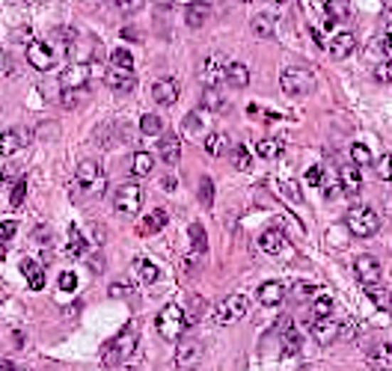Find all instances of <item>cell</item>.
<instances>
[{"label":"cell","mask_w":392,"mask_h":371,"mask_svg":"<svg viewBox=\"0 0 392 371\" xmlns=\"http://www.w3.org/2000/svg\"><path fill=\"white\" fill-rule=\"evenodd\" d=\"M24 196H27V181L18 178V181H15V188H12V193H9V205L12 208H21L24 205Z\"/></svg>","instance_id":"45"},{"label":"cell","mask_w":392,"mask_h":371,"mask_svg":"<svg viewBox=\"0 0 392 371\" xmlns=\"http://www.w3.org/2000/svg\"><path fill=\"white\" fill-rule=\"evenodd\" d=\"M196 196H199V205H202V208H211V205H214V178H211V176H202V178H199Z\"/></svg>","instance_id":"37"},{"label":"cell","mask_w":392,"mask_h":371,"mask_svg":"<svg viewBox=\"0 0 392 371\" xmlns=\"http://www.w3.org/2000/svg\"><path fill=\"white\" fill-rule=\"evenodd\" d=\"M211 21V6L206 4V0H194V4H187L184 9V24L191 30H202Z\"/></svg>","instance_id":"12"},{"label":"cell","mask_w":392,"mask_h":371,"mask_svg":"<svg viewBox=\"0 0 392 371\" xmlns=\"http://www.w3.org/2000/svg\"><path fill=\"white\" fill-rule=\"evenodd\" d=\"M381 50L386 57H392V33H383V36H381Z\"/></svg>","instance_id":"55"},{"label":"cell","mask_w":392,"mask_h":371,"mask_svg":"<svg viewBox=\"0 0 392 371\" xmlns=\"http://www.w3.org/2000/svg\"><path fill=\"white\" fill-rule=\"evenodd\" d=\"M83 101H87V87H63V92H60V104H63L65 110L80 107Z\"/></svg>","instance_id":"28"},{"label":"cell","mask_w":392,"mask_h":371,"mask_svg":"<svg viewBox=\"0 0 392 371\" xmlns=\"http://www.w3.org/2000/svg\"><path fill=\"white\" fill-rule=\"evenodd\" d=\"M110 63L116 65V69H134V57L128 54L125 48H116L113 54H110Z\"/></svg>","instance_id":"44"},{"label":"cell","mask_w":392,"mask_h":371,"mask_svg":"<svg viewBox=\"0 0 392 371\" xmlns=\"http://www.w3.org/2000/svg\"><path fill=\"white\" fill-rule=\"evenodd\" d=\"M199 360H202V345H196V342H187L176 350V365H181V368H191Z\"/></svg>","instance_id":"26"},{"label":"cell","mask_w":392,"mask_h":371,"mask_svg":"<svg viewBox=\"0 0 392 371\" xmlns=\"http://www.w3.org/2000/svg\"><path fill=\"white\" fill-rule=\"evenodd\" d=\"M303 348V333L297 327H288L285 335H282V357H295Z\"/></svg>","instance_id":"30"},{"label":"cell","mask_w":392,"mask_h":371,"mask_svg":"<svg viewBox=\"0 0 392 371\" xmlns=\"http://www.w3.org/2000/svg\"><path fill=\"white\" fill-rule=\"evenodd\" d=\"M354 48H356V36L348 33V30H342V33H336V36L330 39V57L333 60H345V57L354 54Z\"/></svg>","instance_id":"15"},{"label":"cell","mask_w":392,"mask_h":371,"mask_svg":"<svg viewBox=\"0 0 392 371\" xmlns=\"http://www.w3.org/2000/svg\"><path fill=\"white\" fill-rule=\"evenodd\" d=\"M259 247H262V252H267V256H280L282 247H285L282 229H265L262 238H259Z\"/></svg>","instance_id":"20"},{"label":"cell","mask_w":392,"mask_h":371,"mask_svg":"<svg viewBox=\"0 0 392 371\" xmlns=\"http://www.w3.org/2000/svg\"><path fill=\"white\" fill-rule=\"evenodd\" d=\"M166 226V211L164 208H155L152 214H146V220L140 223V235H155V232H161Z\"/></svg>","instance_id":"29"},{"label":"cell","mask_w":392,"mask_h":371,"mask_svg":"<svg viewBox=\"0 0 392 371\" xmlns=\"http://www.w3.org/2000/svg\"><path fill=\"white\" fill-rule=\"evenodd\" d=\"M140 202H143L140 184H137V181H128V184H122V188L116 190L113 208H116L119 214H137V211H140Z\"/></svg>","instance_id":"7"},{"label":"cell","mask_w":392,"mask_h":371,"mask_svg":"<svg viewBox=\"0 0 392 371\" xmlns=\"http://www.w3.org/2000/svg\"><path fill=\"white\" fill-rule=\"evenodd\" d=\"M155 327H158L164 342H179L187 333V327H191V318H187V312L179 306V303H166L155 318Z\"/></svg>","instance_id":"1"},{"label":"cell","mask_w":392,"mask_h":371,"mask_svg":"<svg viewBox=\"0 0 392 371\" xmlns=\"http://www.w3.org/2000/svg\"><path fill=\"white\" fill-rule=\"evenodd\" d=\"M134 348H137V330L134 327H125L122 333L116 335V339H110L105 345V353H101V362L105 365H119V362H125Z\"/></svg>","instance_id":"4"},{"label":"cell","mask_w":392,"mask_h":371,"mask_svg":"<svg viewBox=\"0 0 392 371\" xmlns=\"http://www.w3.org/2000/svg\"><path fill=\"white\" fill-rule=\"evenodd\" d=\"M366 362H369L371 368H392V345H389V342H378V345L369 350Z\"/></svg>","instance_id":"22"},{"label":"cell","mask_w":392,"mask_h":371,"mask_svg":"<svg viewBox=\"0 0 392 371\" xmlns=\"http://www.w3.org/2000/svg\"><path fill=\"white\" fill-rule=\"evenodd\" d=\"M122 39H128V42H143V39H140V33L134 30V27H131V30H128V27L122 30Z\"/></svg>","instance_id":"58"},{"label":"cell","mask_w":392,"mask_h":371,"mask_svg":"<svg viewBox=\"0 0 392 371\" xmlns=\"http://www.w3.org/2000/svg\"><path fill=\"white\" fill-rule=\"evenodd\" d=\"M179 95H181V87L173 77H161V80L152 83V101H155V104L169 107V104H176L179 101Z\"/></svg>","instance_id":"8"},{"label":"cell","mask_w":392,"mask_h":371,"mask_svg":"<svg viewBox=\"0 0 392 371\" xmlns=\"http://www.w3.org/2000/svg\"><path fill=\"white\" fill-rule=\"evenodd\" d=\"M374 170H378L381 181H392V155H383L374 161Z\"/></svg>","instance_id":"49"},{"label":"cell","mask_w":392,"mask_h":371,"mask_svg":"<svg viewBox=\"0 0 392 371\" xmlns=\"http://www.w3.org/2000/svg\"><path fill=\"white\" fill-rule=\"evenodd\" d=\"M351 158H354L356 166H369V163H371V151H369L363 143H354V146H351Z\"/></svg>","instance_id":"47"},{"label":"cell","mask_w":392,"mask_h":371,"mask_svg":"<svg viewBox=\"0 0 392 371\" xmlns=\"http://www.w3.org/2000/svg\"><path fill=\"white\" fill-rule=\"evenodd\" d=\"M229 161H232L235 170H241V173H250V166H253V155H250L247 146H235L232 155H229Z\"/></svg>","instance_id":"38"},{"label":"cell","mask_w":392,"mask_h":371,"mask_svg":"<svg viewBox=\"0 0 392 371\" xmlns=\"http://www.w3.org/2000/svg\"><path fill=\"white\" fill-rule=\"evenodd\" d=\"M295 294H297V297H318L321 289H318V285H309V282H297V285H295Z\"/></svg>","instance_id":"52"},{"label":"cell","mask_w":392,"mask_h":371,"mask_svg":"<svg viewBox=\"0 0 392 371\" xmlns=\"http://www.w3.org/2000/svg\"><path fill=\"white\" fill-rule=\"evenodd\" d=\"M247 306H250L247 294H229V297H223V300L217 303V309H214V324L226 327V324L241 321V318L247 315Z\"/></svg>","instance_id":"5"},{"label":"cell","mask_w":392,"mask_h":371,"mask_svg":"<svg viewBox=\"0 0 392 371\" xmlns=\"http://www.w3.org/2000/svg\"><path fill=\"white\" fill-rule=\"evenodd\" d=\"M27 63L39 72H51L54 69V50H51L45 42H30L27 45Z\"/></svg>","instance_id":"9"},{"label":"cell","mask_w":392,"mask_h":371,"mask_svg":"<svg viewBox=\"0 0 392 371\" xmlns=\"http://www.w3.org/2000/svg\"><path fill=\"white\" fill-rule=\"evenodd\" d=\"M110 297H131L134 294V285L131 282H113L110 289H107Z\"/></svg>","instance_id":"51"},{"label":"cell","mask_w":392,"mask_h":371,"mask_svg":"<svg viewBox=\"0 0 392 371\" xmlns=\"http://www.w3.org/2000/svg\"><path fill=\"white\" fill-rule=\"evenodd\" d=\"M158 155L166 163H179V158H181V140L176 137V134H164L161 146H158Z\"/></svg>","instance_id":"21"},{"label":"cell","mask_w":392,"mask_h":371,"mask_svg":"<svg viewBox=\"0 0 392 371\" xmlns=\"http://www.w3.org/2000/svg\"><path fill=\"white\" fill-rule=\"evenodd\" d=\"M90 83V65L87 63H72L60 72V87H87Z\"/></svg>","instance_id":"14"},{"label":"cell","mask_w":392,"mask_h":371,"mask_svg":"<svg viewBox=\"0 0 392 371\" xmlns=\"http://www.w3.org/2000/svg\"><path fill=\"white\" fill-rule=\"evenodd\" d=\"M6 244H9L6 238H0V259H4V256H6Z\"/></svg>","instance_id":"59"},{"label":"cell","mask_w":392,"mask_h":371,"mask_svg":"<svg viewBox=\"0 0 392 371\" xmlns=\"http://www.w3.org/2000/svg\"><path fill=\"white\" fill-rule=\"evenodd\" d=\"M27 131L24 128H9V131H4L0 134V155L4 158H9V155H15V151H21L24 146H27Z\"/></svg>","instance_id":"13"},{"label":"cell","mask_w":392,"mask_h":371,"mask_svg":"<svg viewBox=\"0 0 392 371\" xmlns=\"http://www.w3.org/2000/svg\"><path fill=\"white\" fill-rule=\"evenodd\" d=\"M280 87L288 98H306V95L315 92L318 80H315L312 69H306V65H288L280 77Z\"/></svg>","instance_id":"2"},{"label":"cell","mask_w":392,"mask_h":371,"mask_svg":"<svg viewBox=\"0 0 392 371\" xmlns=\"http://www.w3.org/2000/svg\"><path fill=\"white\" fill-rule=\"evenodd\" d=\"M75 181H78V188H80L83 193H101V190H105V176H101L98 161H92V158H87V161L78 163Z\"/></svg>","instance_id":"6"},{"label":"cell","mask_w":392,"mask_h":371,"mask_svg":"<svg viewBox=\"0 0 392 371\" xmlns=\"http://www.w3.org/2000/svg\"><path fill=\"white\" fill-rule=\"evenodd\" d=\"M321 4H330V0H321Z\"/></svg>","instance_id":"60"},{"label":"cell","mask_w":392,"mask_h":371,"mask_svg":"<svg viewBox=\"0 0 392 371\" xmlns=\"http://www.w3.org/2000/svg\"><path fill=\"white\" fill-rule=\"evenodd\" d=\"M345 226L351 229L354 238H374L381 229V220L369 205H351L345 214Z\"/></svg>","instance_id":"3"},{"label":"cell","mask_w":392,"mask_h":371,"mask_svg":"<svg viewBox=\"0 0 392 371\" xmlns=\"http://www.w3.org/2000/svg\"><path fill=\"white\" fill-rule=\"evenodd\" d=\"M389 312H392V303H389Z\"/></svg>","instance_id":"62"},{"label":"cell","mask_w":392,"mask_h":371,"mask_svg":"<svg viewBox=\"0 0 392 371\" xmlns=\"http://www.w3.org/2000/svg\"><path fill=\"white\" fill-rule=\"evenodd\" d=\"M140 131L146 137H158V134H164V119L155 113H146V116H140Z\"/></svg>","instance_id":"40"},{"label":"cell","mask_w":392,"mask_h":371,"mask_svg":"<svg viewBox=\"0 0 392 371\" xmlns=\"http://www.w3.org/2000/svg\"><path fill=\"white\" fill-rule=\"evenodd\" d=\"M241 4H250V0H241Z\"/></svg>","instance_id":"61"},{"label":"cell","mask_w":392,"mask_h":371,"mask_svg":"<svg viewBox=\"0 0 392 371\" xmlns=\"http://www.w3.org/2000/svg\"><path fill=\"white\" fill-rule=\"evenodd\" d=\"M15 232H18V223H15V220H4V223H0V238L12 241V238H15Z\"/></svg>","instance_id":"54"},{"label":"cell","mask_w":392,"mask_h":371,"mask_svg":"<svg viewBox=\"0 0 392 371\" xmlns=\"http://www.w3.org/2000/svg\"><path fill=\"white\" fill-rule=\"evenodd\" d=\"M336 178H339V188H342V193H348V196H356V193H360V188H363V178H360V170H356V166H342Z\"/></svg>","instance_id":"19"},{"label":"cell","mask_w":392,"mask_h":371,"mask_svg":"<svg viewBox=\"0 0 392 371\" xmlns=\"http://www.w3.org/2000/svg\"><path fill=\"white\" fill-rule=\"evenodd\" d=\"M113 6L122 15H137L143 9V0H113Z\"/></svg>","instance_id":"50"},{"label":"cell","mask_w":392,"mask_h":371,"mask_svg":"<svg viewBox=\"0 0 392 371\" xmlns=\"http://www.w3.org/2000/svg\"><path fill=\"white\" fill-rule=\"evenodd\" d=\"M105 80H107V87L116 90V92H131L134 87H137V77L131 75V69H116V65L105 75Z\"/></svg>","instance_id":"16"},{"label":"cell","mask_w":392,"mask_h":371,"mask_svg":"<svg viewBox=\"0 0 392 371\" xmlns=\"http://www.w3.org/2000/svg\"><path fill=\"white\" fill-rule=\"evenodd\" d=\"M187 235H191V247H194L196 256L208 252V235H206V226H202V223H191Z\"/></svg>","instance_id":"32"},{"label":"cell","mask_w":392,"mask_h":371,"mask_svg":"<svg viewBox=\"0 0 392 371\" xmlns=\"http://www.w3.org/2000/svg\"><path fill=\"white\" fill-rule=\"evenodd\" d=\"M60 289H63V291H75V289H78V274H72V271L60 274Z\"/></svg>","instance_id":"53"},{"label":"cell","mask_w":392,"mask_h":371,"mask_svg":"<svg viewBox=\"0 0 392 371\" xmlns=\"http://www.w3.org/2000/svg\"><path fill=\"white\" fill-rule=\"evenodd\" d=\"M356 333H360V324H356L354 318H345V321H339V339L351 342V339H356Z\"/></svg>","instance_id":"46"},{"label":"cell","mask_w":392,"mask_h":371,"mask_svg":"<svg viewBox=\"0 0 392 371\" xmlns=\"http://www.w3.org/2000/svg\"><path fill=\"white\" fill-rule=\"evenodd\" d=\"M223 80L235 90H244V87H250V69L244 63H226L223 65Z\"/></svg>","instance_id":"18"},{"label":"cell","mask_w":392,"mask_h":371,"mask_svg":"<svg viewBox=\"0 0 392 371\" xmlns=\"http://www.w3.org/2000/svg\"><path fill=\"white\" fill-rule=\"evenodd\" d=\"M202 80H206L208 87H214L217 80H223V63H220L217 57L206 60V65H202Z\"/></svg>","instance_id":"35"},{"label":"cell","mask_w":392,"mask_h":371,"mask_svg":"<svg viewBox=\"0 0 392 371\" xmlns=\"http://www.w3.org/2000/svg\"><path fill=\"white\" fill-rule=\"evenodd\" d=\"M354 276L360 279L363 285L378 282L381 279V262L374 259V256H356L354 259Z\"/></svg>","instance_id":"10"},{"label":"cell","mask_w":392,"mask_h":371,"mask_svg":"<svg viewBox=\"0 0 392 371\" xmlns=\"http://www.w3.org/2000/svg\"><path fill=\"white\" fill-rule=\"evenodd\" d=\"M282 155V143L280 140H274V137H265V140H259V158H280Z\"/></svg>","instance_id":"42"},{"label":"cell","mask_w":392,"mask_h":371,"mask_svg":"<svg viewBox=\"0 0 392 371\" xmlns=\"http://www.w3.org/2000/svg\"><path fill=\"white\" fill-rule=\"evenodd\" d=\"M202 146H206V151L211 158H220V155H223V149L229 146V137H226V134H220V131H214V134H206Z\"/></svg>","instance_id":"33"},{"label":"cell","mask_w":392,"mask_h":371,"mask_svg":"<svg viewBox=\"0 0 392 371\" xmlns=\"http://www.w3.org/2000/svg\"><path fill=\"white\" fill-rule=\"evenodd\" d=\"M250 30H253V36H255V39H270V36L277 33V15H270V12L253 15Z\"/></svg>","instance_id":"17"},{"label":"cell","mask_w":392,"mask_h":371,"mask_svg":"<svg viewBox=\"0 0 392 371\" xmlns=\"http://www.w3.org/2000/svg\"><path fill=\"white\" fill-rule=\"evenodd\" d=\"M282 297H285L282 282H262L259 285V303L262 306H280Z\"/></svg>","instance_id":"23"},{"label":"cell","mask_w":392,"mask_h":371,"mask_svg":"<svg viewBox=\"0 0 392 371\" xmlns=\"http://www.w3.org/2000/svg\"><path fill=\"white\" fill-rule=\"evenodd\" d=\"M324 315H333V297L318 294L312 303V318H324Z\"/></svg>","instance_id":"43"},{"label":"cell","mask_w":392,"mask_h":371,"mask_svg":"<svg viewBox=\"0 0 392 371\" xmlns=\"http://www.w3.org/2000/svg\"><path fill=\"white\" fill-rule=\"evenodd\" d=\"M9 75V57H6V50H0V77H6Z\"/></svg>","instance_id":"57"},{"label":"cell","mask_w":392,"mask_h":371,"mask_svg":"<svg viewBox=\"0 0 392 371\" xmlns=\"http://www.w3.org/2000/svg\"><path fill=\"white\" fill-rule=\"evenodd\" d=\"M65 252H69L72 259L87 256V241H83V235L78 232V226H69V247H65Z\"/></svg>","instance_id":"36"},{"label":"cell","mask_w":392,"mask_h":371,"mask_svg":"<svg viewBox=\"0 0 392 371\" xmlns=\"http://www.w3.org/2000/svg\"><path fill=\"white\" fill-rule=\"evenodd\" d=\"M161 188H164V190H166V193H173V190H176V188H179V181H176V178H173V176H164V178H161Z\"/></svg>","instance_id":"56"},{"label":"cell","mask_w":392,"mask_h":371,"mask_svg":"<svg viewBox=\"0 0 392 371\" xmlns=\"http://www.w3.org/2000/svg\"><path fill=\"white\" fill-rule=\"evenodd\" d=\"M327 18L336 24V21H348L351 18V9H348V4L345 0H330L327 4Z\"/></svg>","instance_id":"41"},{"label":"cell","mask_w":392,"mask_h":371,"mask_svg":"<svg viewBox=\"0 0 392 371\" xmlns=\"http://www.w3.org/2000/svg\"><path fill=\"white\" fill-rule=\"evenodd\" d=\"M366 294H369V300H374V306H378V309H389L392 294H389L386 289H381L378 282H369V285H366Z\"/></svg>","instance_id":"39"},{"label":"cell","mask_w":392,"mask_h":371,"mask_svg":"<svg viewBox=\"0 0 392 371\" xmlns=\"http://www.w3.org/2000/svg\"><path fill=\"white\" fill-rule=\"evenodd\" d=\"M134 274H137L140 282L152 285V282L161 279V267L155 262H149V259H134Z\"/></svg>","instance_id":"27"},{"label":"cell","mask_w":392,"mask_h":371,"mask_svg":"<svg viewBox=\"0 0 392 371\" xmlns=\"http://www.w3.org/2000/svg\"><path fill=\"white\" fill-rule=\"evenodd\" d=\"M152 166H155V158H152L149 151H137V155L131 158V176L143 178V176H149V173H152Z\"/></svg>","instance_id":"34"},{"label":"cell","mask_w":392,"mask_h":371,"mask_svg":"<svg viewBox=\"0 0 392 371\" xmlns=\"http://www.w3.org/2000/svg\"><path fill=\"white\" fill-rule=\"evenodd\" d=\"M21 274L27 276V285L33 291H42L45 289V271H42V264H36L33 259H24L21 262Z\"/></svg>","instance_id":"25"},{"label":"cell","mask_w":392,"mask_h":371,"mask_svg":"<svg viewBox=\"0 0 392 371\" xmlns=\"http://www.w3.org/2000/svg\"><path fill=\"white\" fill-rule=\"evenodd\" d=\"M371 77L378 80V83H392V63H389V60L378 63V65L371 69Z\"/></svg>","instance_id":"48"},{"label":"cell","mask_w":392,"mask_h":371,"mask_svg":"<svg viewBox=\"0 0 392 371\" xmlns=\"http://www.w3.org/2000/svg\"><path fill=\"white\" fill-rule=\"evenodd\" d=\"M202 131H206V122H202L199 110H191V113L184 116V122H181V134H187V137L199 140V137H202Z\"/></svg>","instance_id":"31"},{"label":"cell","mask_w":392,"mask_h":371,"mask_svg":"<svg viewBox=\"0 0 392 371\" xmlns=\"http://www.w3.org/2000/svg\"><path fill=\"white\" fill-rule=\"evenodd\" d=\"M312 335H315V342H318L321 348H330V345L339 339V321H333L330 315L315 318V324H312Z\"/></svg>","instance_id":"11"},{"label":"cell","mask_w":392,"mask_h":371,"mask_svg":"<svg viewBox=\"0 0 392 371\" xmlns=\"http://www.w3.org/2000/svg\"><path fill=\"white\" fill-rule=\"evenodd\" d=\"M199 104H202V110H208V113H223L226 110V98L217 92V87H208V83H206V90H202V95H199Z\"/></svg>","instance_id":"24"}]
</instances>
